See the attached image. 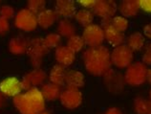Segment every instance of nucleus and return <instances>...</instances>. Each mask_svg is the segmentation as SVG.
<instances>
[{"mask_svg":"<svg viewBox=\"0 0 151 114\" xmlns=\"http://www.w3.org/2000/svg\"><path fill=\"white\" fill-rule=\"evenodd\" d=\"M82 61L86 71L93 76H103L111 69V53L105 46L89 47L82 55Z\"/></svg>","mask_w":151,"mask_h":114,"instance_id":"nucleus-1","label":"nucleus"},{"mask_svg":"<svg viewBox=\"0 0 151 114\" xmlns=\"http://www.w3.org/2000/svg\"><path fill=\"white\" fill-rule=\"evenodd\" d=\"M13 103L20 114H39L46 108L45 100L38 87L19 94L14 98Z\"/></svg>","mask_w":151,"mask_h":114,"instance_id":"nucleus-2","label":"nucleus"},{"mask_svg":"<svg viewBox=\"0 0 151 114\" xmlns=\"http://www.w3.org/2000/svg\"><path fill=\"white\" fill-rule=\"evenodd\" d=\"M48 52L49 49L45 45L43 38L37 37L30 39L27 55L29 57L30 63L34 67V69H38L41 67L44 58L48 54Z\"/></svg>","mask_w":151,"mask_h":114,"instance_id":"nucleus-3","label":"nucleus"},{"mask_svg":"<svg viewBox=\"0 0 151 114\" xmlns=\"http://www.w3.org/2000/svg\"><path fill=\"white\" fill-rule=\"evenodd\" d=\"M147 66L142 61L132 62L126 68L124 75V82L130 86H140L146 82L147 75Z\"/></svg>","mask_w":151,"mask_h":114,"instance_id":"nucleus-4","label":"nucleus"},{"mask_svg":"<svg viewBox=\"0 0 151 114\" xmlns=\"http://www.w3.org/2000/svg\"><path fill=\"white\" fill-rule=\"evenodd\" d=\"M14 25L22 32L30 33L37 28V17L27 8L17 12L14 18Z\"/></svg>","mask_w":151,"mask_h":114,"instance_id":"nucleus-5","label":"nucleus"},{"mask_svg":"<svg viewBox=\"0 0 151 114\" xmlns=\"http://www.w3.org/2000/svg\"><path fill=\"white\" fill-rule=\"evenodd\" d=\"M134 55L126 44L115 47L111 52V62L119 69H126L133 62Z\"/></svg>","mask_w":151,"mask_h":114,"instance_id":"nucleus-6","label":"nucleus"},{"mask_svg":"<svg viewBox=\"0 0 151 114\" xmlns=\"http://www.w3.org/2000/svg\"><path fill=\"white\" fill-rule=\"evenodd\" d=\"M103 84L107 91L117 95L124 91L125 82L124 75H122L120 72L109 69L103 75Z\"/></svg>","mask_w":151,"mask_h":114,"instance_id":"nucleus-7","label":"nucleus"},{"mask_svg":"<svg viewBox=\"0 0 151 114\" xmlns=\"http://www.w3.org/2000/svg\"><path fill=\"white\" fill-rule=\"evenodd\" d=\"M81 37L85 44L91 47V48L101 46L103 41L105 40L102 27L98 24H94V23L83 29Z\"/></svg>","mask_w":151,"mask_h":114,"instance_id":"nucleus-8","label":"nucleus"},{"mask_svg":"<svg viewBox=\"0 0 151 114\" xmlns=\"http://www.w3.org/2000/svg\"><path fill=\"white\" fill-rule=\"evenodd\" d=\"M59 101L63 107L67 109H70V110L77 109L81 107L82 103V93L78 88L66 86L65 89L61 90Z\"/></svg>","mask_w":151,"mask_h":114,"instance_id":"nucleus-9","label":"nucleus"},{"mask_svg":"<svg viewBox=\"0 0 151 114\" xmlns=\"http://www.w3.org/2000/svg\"><path fill=\"white\" fill-rule=\"evenodd\" d=\"M46 72L44 70H42L41 68L38 69H33L26 73L22 78L21 84L23 90H29L31 88L37 87V86H42L45 84V81L47 80Z\"/></svg>","mask_w":151,"mask_h":114,"instance_id":"nucleus-10","label":"nucleus"},{"mask_svg":"<svg viewBox=\"0 0 151 114\" xmlns=\"http://www.w3.org/2000/svg\"><path fill=\"white\" fill-rule=\"evenodd\" d=\"M118 6L115 1L112 0H97L93 8L94 15L101 17L102 20L111 19L117 13Z\"/></svg>","mask_w":151,"mask_h":114,"instance_id":"nucleus-11","label":"nucleus"},{"mask_svg":"<svg viewBox=\"0 0 151 114\" xmlns=\"http://www.w3.org/2000/svg\"><path fill=\"white\" fill-rule=\"evenodd\" d=\"M112 19V18H111ZM111 19H104L101 21L102 29L104 32V38L114 48L117 46L124 44L125 40V37L124 33L119 32L117 29H115L111 24Z\"/></svg>","mask_w":151,"mask_h":114,"instance_id":"nucleus-12","label":"nucleus"},{"mask_svg":"<svg viewBox=\"0 0 151 114\" xmlns=\"http://www.w3.org/2000/svg\"><path fill=\"white\" fill-rule=\"evenodd\" d=\"M21 81L17 77H8L0 82V92L6 98H14L22 92Z\"/></svg>","mask_w":151,"mask_h":114,"instance_id":"nucleus-13","label":"nucleus"},{"mask_svg":"<svg viewBox=\"0 0 151 114\" xmlns=\"http://www.w3.org/2000/svg\"><path fill=\"white\" fill-rule=\"evenodd\" d=\"M30 40L23 36H17L12 38L8 43V49L10 53L14 56H21L27 54Z\"/></svg>","mask_w":151,"mask_h":114,"instance_id":"nucleus-14","label":"nucleus"},{"mask_svg":"<svg viewBox=\"0 0 151 114\" xmlns=\"http://www.w3.org/2000/svg\"><path fill=\"white\" fill-rule=\"evenodd\" d=\"M55 12L58 17L69 19L75 17L77 9L75 2L72 0H58L55 3Z\"/></svg>","mask_w":151,"mask_h":114,"instance_id":"nucleus-15","label":"nucleus"},{"mask_svg":"<svg viewBox=\"0 0 151 114\" xmlns=\"http://www.w3.org/2000/svg\"><path fill=\"white\" fill-rule=\"evenodd\" d=\"M55 58L58 64L67 67L74 63L76 60V54L73 53L67 46L60 45L55 50Z\"/></svg>","mask_w":151,"mask_h":114,"instance_id":"nucleus-16","label":"nucleus"},{"mask_svg":"<svg viewBox=\"0 0 151 114\" xmlns=\"http://www.w3.org/2000/svg\"><path fill=\"white\" fill-rule=\"evenodd\" d=\"M65 84L67 87H73V88H81L85 84V77L78 70L70 69L65 74Z\"/></svg>","mask_w":151,"mask_h":114,"instance_id":"nucleus-17","label":"nucleus"},{"mask_svg":"<svg viewBox=\"0 0 151 114\" xmlns=\"http://www.w3.org/2000/svg\"><path fill=\"white\" fill-rule=\"evenodd\" d=\"M37 17V25L40 28L47 30L55 24V22L58 21V15L55 12V10L45 9L41 13H39Z\"/></svg>","mask_w":151,"mask_h":114,"instance_id":"nucleus-18","label":"nucleus"},{"mask_svg":"<svg viewBox=\"0 0 151 114\" xmlns=\"http://www.w3.org/2000/svg\"><path fill=\"white\" fill-rule=\"evenodd\" d=\"M119 11L122 14V17L125 18H131L136 17L140 11L138 0H124L119 5Z\"/></svg>","mask_w":151,"mask_h":114,"instance_id":"nucleus-19","label":"nucleus"},{"mask_svg":"<svg viewBox=\"0 0 151 114\" xmlns=\"http://www.w3.org/2000/svg\"><path fill=\"white\" fill-rule=\"evenodd\" d=\"M40 91L45 101L53 102L59 99L61 93V86L52 84V82H47L41 86Z\"/></svg>","mask_w":151,"mask_h":114,"instance_id":"nucleus-20","label":"nucleus"},{"mask_svg":"<svg viewBox=\"0 0 151 114\" xmlns=\"http://www.w3.org/2000/svg\"><path fill=\"white\" fill-rule=\"evenodd\" d=\"M65 74L66 69L64 66L57 63L51 68L48 79L52 84H55L58 86H62L65 84Z\"/></svg>","mask_w":151,"mask_h":114,"instance_id":"nucleus-21","label":"nucleus"},{"mask_svg":"<svg viewBox=\"0 0 151 114\" xmlns=\"http://www.w3.org/2000/svg\"><path fill=\"white\" fill-rule=\"evenodd\" d=\"M126 45L132 50V52H139L144 49L145 45V38L140 32L130 34L126 38Z\"/></svg>","mask_w":151,"mask_h":114,"instance_id":"nucleus-22","label":"nucleus"},{"mask_svg":"<svg viewBox=\"0 0 151 114\" xmlns=\"http://www.w3.org/2000/svg\"><path fill=\"white\" fill-rule=\"evenodd\" d=\"M57 30L59 36L67 38L75 36L76 32H77V29H76L74 23L71 20H69V19H65V18H63L58 22Z\"/></svg>","mask_w":151,"mask_h":114,"instance_id":"nucleus-23","label":"nucleus"},{"mask_svg":"<svg viewBox=\"0 0 151 114\" xmlns=\"http://www.w3.org/2000/svg\"><path fill=\"white\" fill-rule=\"evenodd\" d=\"M76 21H77L79 25H81L82 27H87L91 25L93 23L94 20V14L92 11L86 10V9H81L77 11L75 15Z\"/></svg>","mask_w":151,"mask_h":114,"instance_id":"nucleus-24","label":"nucleus"},{"mask_svg":"<svg viewBox=\"0 0 151 114\" xmlns=\"http://www.w3.org/2000/svg\"><path fill=\"white\" fill-rule=\"evenodd\" d=\"M133 108L137 114H151V101L142 97H137L134 99Z\"/></svg>","mask_w":151,"mask_h":114,"instance_id":"nucleus-25","label":"nucleus"},{"mask_svg":"<svg viewBox=\"0 0 151 114\" xmlns=\"http://www.w3.org/2000/svg\"><path fill=\"white\" fill-rule=\"evenodd\" d=\"M85 42L83 40V38L81 36H78V35L76 34L75 36L69 38L67 39V44L66 46L72 51L73 53L77 54L79 53L81 51L83 50V48L85 47Z\"/></svg>","mask_w":151,"mask_h":114,"instance_id":"nucleus-26","label":"nucleus"},{"mask_svg":"<svg viewBox=\"0 0 151 114\" xmlns=\"http://www.w3.org/2000/svg\"><path fill=\"white\" fill-rule=\"evenodd\" d=\"M111 24H112V26L115 29H117L119 32L124 33L125 31L128 29L129 22L127 18L122 17V15H117V17H114L111 19Z\"/></svg>","mask_w":151,"mask_h":114,"instance_id":"nucleus-27","label":"nucleus"},{"mask_svg":"<svg viewBox=\"0 0 151 114\" xmlns=\"http://www.w3.org/2000/svg\"><path fill=\"white\" fill-rule=\"evenodd\" d=\"M44 38L45 45L49 50L53 48H58V46H60L61 42V37L59 36L58 33H50L48 34Z\"/></svg>","mask_w":151,"mask_h":114,"instance_id":"nucleus-28","label":"nucleus"},{"mask_svg":"<svg viewBox=\"0 0 151 114\" xmlns=\"http://www.w3.org/2000/svg\"><path fill=\"white\" fill-rule=\"evenodd\" d=\"M46 1L44 0H29L27 3V9L30 10L35 14H38L45 10Z\"/></svg>","mask_w":151,"mask_h":114,"instance_id":"nucleus-29","label":"nucleus"},{"mask_svg":"<svg viewBox=\"0 0 151 114\" xmlns=\"http://www.w3.org/2000/svg\"><path fill=\"white\" fill-rule=\"evenodd\" d=\"M15 14L17 13H15L14 9L10 5H4L0 8V17L7 19V20L14 18Z\"/></svg>","mask_w":151,"mask_h":114,"instance_id":"nucleus-30","label":"nucleus"},{"mask_svg":"<svg viewBox=\"0 0 151 114\" xmlns=\"http://www.w3.org/2000/svg\"><path fill=\"white\" fill-rule=\"evenodd\" d=\"M142 62L145 65H151V42L145 44L142 49Z\"/></svg>","mask_w":151,"mask_h":114,"instance_id":"nucleus-31","label":"nucleus"},{"mask_svg":"<svg viewBox=\"0 0 151 114\" xmlns=\"http://www.w3.org/2000/svg\"><path fill=\"white\" fill-rule=\"evenodd\" d=\"M10 22L7 19L0 17V36H4L10 31Z\"/></svg>","mask_w":151,"mask_h":114,"instance_id":"nucleus-32","label":"nucleus"},{"mask_svg":"<svg viewBox=\"0 0 151 114\" xmlns=\"http://www.w3.org/2000/svg\"><path fill=\"white\" fill-rule=\"evenodd\" d=\"M140 9L145 13L151 14V0H138Z\"/></svg>","mask_w":151,"mask_h":114,"instance_id":"nucleus-33","label":"nucleus"},{"mask_svg":"<svg viewBox=\"0 0 151 114\" xmlns=\"http://www.w3.org/2000/svg\"><path fill=\"white\" fill-rule=\"evenodd\" d=\"M77 2L83 8V9L89 10L94 8L95 4H96V0H78Z\"/></svg>","mask_w":151,"mask_h":114,"instance_id":"nucleus-34","label":"nucleus"},{"mask_svg":"<svg viewBox=\"0 0 151 114\" xmlns=\"http://www.w3.org/2000/svg\"><path fill=\"white\" fill-rule=\"evenodd\" d=\"M142 35H144V37H145L146 38L151 39V22L145 25L144 29H142Z\"/></svg>","mask_w":151,"mask_h":114,"instance_id":"nucleus-35","label":"nucleus"},{"mask_svg":"<svg viewBox=\"0 0 151 114\" xmlns=\"http://www.w3.org/2000/svg\"><path fill=\"white\" fill-rule=\"evenodd\" d=\"M104 114H124V113H122V111L120 108L114 107V108H110L107 109V110L104 112Z\"/></svg>","mask_w":151,"mask_h":114,"instance_id":"nucleus-36","label":"nucleus"},{"mask_svg":"<svg viewBox=\"0 0 151 114\" xmlns=\"http://www.w3.org/2000/svg\"><path fill=\"white\" fill-rule=\"evenodd\" d=\"M6 105V97L0 92V109H2Z\"/></svg>","mask_w":151,"mask_h":114,"instance_id":"nucleus-37","label":"nucleus"},{"mask_svg":"<svg viewBox=\"0 0 151 114\" xmlns=\"http://www.w3.org/2000/svg\"><path fill=\"white\" fill-rule=\"evenodd\" d=\"M146 81L148 82V84L151 85V68L147 70V75H146Z\"/></svg>","mask_w":151,"mask_h":114,"instance_id":"nucleus-38","label":"nucleus"},{"mask_svg":"<svg viewBox=\"0 0 151 114\" xmlns=\"http://www.w3.org/2000/svg\"><path fill=\"white\" fill-rule=\"evenodd\" d=\"M39 114H51V113H50V111L48 110V109L45 108L44 110H42V111H41L40 113H39Z\"/></svg>","mask_w":151,"mask_h":114,"instance_id":"nucleus-39","label":"nucleus"},{"mask_svg":"<svg viewBox=\"0 0 151 114\" xmlns=\"http://www.w3.org/2000/svg\"><path fill=\"white\" fill-rule=\"evenodd\" d=\"M149 100L151 101V89L149 90Z\"/></svg>","mask_w":151,"mask_h":114,"instance_id":"nucleus-40","label":"nucleus"},{"mask_svg":"<svg viewBox=\"0 0 151 114\" xmlns=\"http://www.w3.org/2000/svg\"><path fill=\"white\" fill-rule=\"evenodd\" d=\"M0 8H1V6H0Z\"/></svg>","mask_w":151,"mask_h":114,"instance_id":"nucleus-41","label":"nucleus"}]
</instances>
